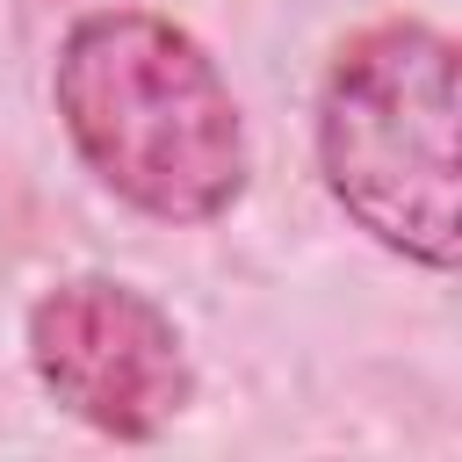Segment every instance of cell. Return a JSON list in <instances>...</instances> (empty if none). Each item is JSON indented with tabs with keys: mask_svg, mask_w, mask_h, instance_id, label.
Returning a JSON list of instances; mask_svg holds the SVG:
<instances>
[{
	"mask_svg": "<svg viewBox=\"0 0 462 462\" xmlns=\"http://www.w3.org/2000/svg\"><path fill=\"white\" fill-rule=\"evenodd\" d=\"M51 101L87 173L159 224H209L245 195L253 144L238 94L166 14H79L58 43Z\"/></svg>",
	"mask_w": 462,
	"mask_h": 462,
	"instance_id": "6da1fadb",
	"label": "cell"
},
{
	"mask_svg": "<svg viewBox=\"0 0 462 462\" xmlns=\"http://www.w3.org/2000/svg\"><path fill=\"white\" fill-rule=\"evenodd\" d=\"M462 58L433 22H375L339 43L318 94V166L332 202L411 267L462 253Z\"/></svg>",
	"mask_w": 462,
	"mask_h": 462,
	"instance_id": "7a4b0ae2",
	"label": "cell"
},
{
	"mask_svg": "<svg viewBox=\"0 0 462 462\" xmlns=\"http://www.w3.org/2000/svg\"><path fill=\"white\" fill-rule=\"evenodd\" d=\"M29 368L51 404L108 440H159L195 397L173 310L116 274H65L29 303Z\"/></svg>",
	"mask_w": 462,
	"mask_h": 462,
	"instance_id": "3957f363",
	"label": "cell"
}]
</instances>
